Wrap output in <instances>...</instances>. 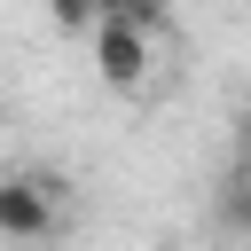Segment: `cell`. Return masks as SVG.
I'll list each match as a JSON object with an SVG mask.
<instances>
[{
  "mask_svg": "<svg viewBox=\"0 0 251 251\" xmlns=\"http://www.w3.org/2000/svg\"><path fill=\"white\" fill-rule=\"evenodd\" d=\"M47 227H55V204H47V180H8V188H0V235L31 243V235H47Z\"/></svg>",
  "mask_w": 251,
  "mask_h": 251,
  "instance_id": "cell-2",
  "label": "cell"
},
{
  "mask_svg": "<svg viewBox=\"0 0 251 251\" xmlns=\"http://www.w3.org/2000/svg\"><path fill=\"white\" fill-rule=\"evenodd\" d=\"M235 149H243V165H251V118H243V126H235Z\"/></svg>",
  "mask_w": 251,
  "mask_h": 251,
  "instance_id": "cell-3",
  "label": "cell"
},
{
  "mask_svg": "<svg viewBox=\"0 0 251 251\" xmlns=\"http://www.w3.org/2000/svg\"><path fill=\"white\" fill-rule=\"evenodd\" d=\"M94 71H102V86H141L149 78V31L141 24H126L118 8H102V31H94Z\"/></svg>",
  "mask_w": 251,
  "mask_h": 251,
  "instance_id": "cell-1",
  "label": "cell"
},
{
  "mask_svg": "<svg viewBox=\"0 0 251 251\" xmlns=\"http://www.w3.org/2000/svg\"><path fill=\"white\" fill-rule=\"evenodd\" d=\"M235 212H243V220H251V196H243V204H235Z\"/></svg>",
  "mask_w": 251,
  "mask_h": 251,
  "instance_id": "cell-4",
  "label": "cell"
}]
</instances>
